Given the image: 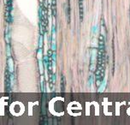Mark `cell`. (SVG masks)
Here are the masks:
<instances>
[{
	"label": "cell",
	"mask_w": 130,
	"mask_h": 125,
	"mask_svg": "<svg viewBox=\"0 0 130 125\" xmlns=\"http://www.w3.org/2000/svg\"><path fill=\"white\" fill-rule=\"evenodd\" d=\"M104 58H105V43L104 36L99 34V49L97 54V65L95 70V80L96 86H100L104 77Z\"/></svg>",
	"instance_id": "obj_1"
},
{
	"label": "cell",
	"mask_w": 130,
	"mask_h": 125,
	"mask_svg": "<svg viewBox=\"0 0 130 125\" xmlns=\"http://www.w3.org/2000/svg\"><path fill=\"white\" fill-rule=\"evenodd\" d=\"M79 3V14H80V21L82 22L83 15H84V5H83V1L84 0H78Z\"/></svg>",
	"instance_id": "obj_2"
},
{
	"label": "cell",
	"mask_w": 130,
	"mask_h": 125,
	"mask_svg": "<svg viewBox=\"0 0 130 125\" xmlns=\"http://www.w3.org/2000/svg\"><path fill=\"white\" fill-rule=\"evenodd\" d=\"M8 63H9V69H10V72L12 73L13 72V63H12V59L10 58V57H9L8 59Z\"/></svg>",
	"instance_id": "obj_3"
},
{
	"label": "cell",
	"mask_w": 130,
	"mask_h": 125,
	"mask_svg": "<svg viewBox=\"0 0 130 125\" xmlns=\"http://www.w3.org/2000/svg\"><path fill=\"white\" fill-rule=\"evenodd\" d=\"M44 63H45V67L48 66V56H45V58H44Z\"/></svg>",
	"instance_id": "obj_4"
},
{
	"label": "cell",
	"mask_w": 130,
	"mask_h": 125,
	"mask_svg": "<svg viewBox=\"0 0 130 125\" xmlns=\"http://www.w3.org/2000/svg\"><path fill=\"white\" fill-rule=\"evenodd\" d=\"M129 13H130V11H129ZM129 17H130V15H129Z\"/></svg>",
	"instance_id": "obj_5"
}]
</instances>
